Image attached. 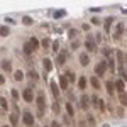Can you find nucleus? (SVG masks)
<instances>
[{
    "label": "nucleus",
    "mask_w": 127,
    "mask_h": 127,
    "mask_svg": "<svg viewBox=\"0 0 127 127\" xmlns=\"http://www.w3.org/2000/svg\"><path fill=\"white\" fill-rule=\"evenodd\" d=\"M36 105H37V115L39 117H42L44 115V110H46V95H44V92H37V95H36Z\"/></svg>",
    "instance_id": "nucleus-1"
},
{
    "label": "nucleus",
    "mask_w": 127,
    "mask_h": 127,
    "mask_svg": "<svg viewBox=\"0 0 127 127\" xmlns=\"http://www.w3.org/2000/svg\"><path fill=\"white\" fill-rule=\"evenodd\" d=\"M22 120H24V124L27 127H32L34 124H36V120H34V115H32L29 110H24L22 112Z\"/></svg>",
    "instance_id": "nucleus-2"
},
{
    "label": "nucleus",
    "mask_w": 127,
    "mask_h": 127,
    "mask_svg": "<svg viewBox=\"0 0 127 127\" xmlns=\"http://www.w3.org/2000/svg\"><path fill=\"white\" fill-rule=\"evenodd\" d=\"M114 88H115V92L120 95V93H126V81L122 80V78H117L115 81H114Z\"/></svg>",
    "instance_id": "nucleus-3"
},
{
    "label": "nucleus",
    "mask_w": 127,
    "mask_h": 127,
    "mask_svg": "<svg viewBox=\"0 0 127 127\" xmlns=\"http://www.w3.org/2000/svg\"><path fill=\"white\" fill-rule=\"evenodd\" d=\"M105 71H107V61L103 59V61H100V63L95 66V73H97V76H103Z\"/></svg>",
    "instance_id": "nucleus-4"
},
{
    "label": "nucleus",
    "mask_w": 127,
    "mask_h": 127,
    "mask_svg": "<svg viewBox=\"0 0 127 127\" xmlns=\"http://www.w3.org/2000/svg\"><path fill=\"white\" fill-rule=\"evenodd\" d=\"M124 31H126V24H124V22H119L117 27H115V32H114V39H115V41L120 39V36L124 34Z\"/></svg>",
    "instance_id": "nucleus-5"
},
{
    "label": "nucleus",
    "mask_w": 127,
    "mask_h": 127,
    "mask_svg": "<svg viewBox=\"0 0 127 127\" xmlns=\"http://www.w3.org/2000/svg\"><path fill=\"white\" fill-rule=\"evenodd\" d=\"M49 88H51V93H53V97L58 100V98H59V87L56 85V81L49 80Z\"/></svg>",
    "instance_id": "nucleus-6"
},
{
    "label": "nucleus",
    "mask_w": 127,
    "mask_h": 127,
    "mask_svg": "<svg viewBox=\"0 0 127 127\" xmlns=\"http://www.w3.org/2000/svg\"><path fill=\"white\" fill-rule=\"evenodd\" d=\"M22 98L27 102V103H31V102H34V93H32L31 88H26L24 92H22Z\"/></svg>",
    "instance_id": "nucleus-7"
},
{
    "label": "nucleus",
    "mask_w": 127,
    "mask_h": 127,
    "mask_svg": "<svg viewBox=\"0 0 127 127\" xmlns=\"http://www.w3.org/2000/svg\"><path fill=\"white\" fill-rule=\"evenodd\" d=\"M85 48H87V51H97V46H95V42H93V39H92V36H88L87 37V41H85Z\"/></svg>",
    "instance_id": "nucleus-8"
},
{
    "label": "nucleus",
    "mask_w": 127,
    "mask_h": 127,
    "mask_svg": "<svg viewBox=\"0 0 127 127\" xmlns=\"http://www.w3.org/2000/svg\"><path fill=\"white\" fill-rule=\"evenodd\" d=\"M80 64L81 66H88L90 64V54L88 53H81L80 54Z\"/></svg>",
    "instance_id": "nucleus-9"
},
{
    "label": "nucleus",
    "mask_w": 127,
    "mask_h": 127,
    "mask_svg": "<svg viewBox=\"0 0 127 127\" xmlns=\"http://www.w3.org/2000/svg\"><path fill=\"white\" fill-rule=\"evenodd\" d=\"M64 107H66L68 117H69V119H73V117H75V107H73V103H69V102H68V103H66Z\"/></svg>",
    "instance_id": "nucleus-10"
},
{
    "label": "nucleus",
    "mask_w": 127,
    "mask_h": 127,
    "mask_svg": "<svg viewBox=\"0 0 127 127\" xmlns=\"http://www.w3.org/2000/svg\"><path fill=\"white\" fill-rule=\"evenodd\" d=\"M80 103H81V108H88V105H90V97L83 95L81 97V100H80Z\"/></svg>",
    "instance_id": "nucleus-11"
},
{
    "label": "nucleus",
    "mask_w": 127,
    "mask_h": 127,
    "mask_svg": "<svg viewBox=\"0 0 127 127\" xmlns=\"http://www.w3.org/2000/svg\"><path fill=\"white\" fill-rule=\"evenodd\" d=\"M2 69H3V71H7V73H10V71H12V64H10L9 59H3V61H2Z\"/></svg>",
    "instance_id": "nucleus-12"
},
{
    "label": "nucleus",
    "mask_w": 127,
    "mask_h": 127,
    "mask_svg": "<svg viewBox=\"0 0 127 127\" xmlns=\"http://www.w3.org/2000/svg\"><path fill=\"white\" fill-rule=\"evenodd\" d=\"M42 64H44V69H46V71H51V69H53V61H51L49 58H44V59H42Z\"/></svg>",
    "instance_id": "nucleus-13"
},
{
    "label": "nucleus",
    "mask_w": 127,
    "mask_h": 127,
    "mask_svg": "<svg viewBox=\"0 0 127 127\" xmlns=\"http://www.w3.org/2000/svg\"><path fill=\"white\" fill-rule=\"evenodd\" d=\"M78 88L80 90H85L87 88V76H80L78 78Z\"/></svg>",
    "instance_id": "nucleus-14"
},
{
    "label": "nucleus",
    "mask_w": 127,
    "mask_h": 127,
    "mask_svg": "<svg viewBox=\"0 0 127 127\" xmlns=\"http://www.w3.org/2000/svg\"><path fill=\"white\" fill-rule=\"evenodd\" d=\"M105 87H107V92H108L110 95H114V93H115V88H114V81H112V80H108V81L105 83Z\"/></svg>",
    "instance_id": "nucleus-15"
},
{
    "label": "nucleus",
    "mask_w": 127,
    "mask_h": 127,
    "mask_svg": "<svg viewBox=\"0 0 127 127\" xmlns=\"http://www.w3.org/2000/svg\"><path fill=\"white\" fill-rule=\"evenodd\" d=\"M9 119H10V124H12V126H17V124H19V115H17V114H14V112L9 114Z\"/></svg>",
    "instance_id": "nucleus-16"
},
{
    "label": "nucleus",
    "mask_w": 127,
    "mask_h": 127,
    "mask_svg": "<svg viewBox=\"0 0 127 127\" xmlns=\"http://www.w3.org/2000/svg\"><path fill=\"white\" fill-rule=\"evenodd\" d=\"M59 87H61V90H66V88H68V80H66L64 75L59 76Z\"/></svg>",
    "instance_id": "nucleus-17"
},
{
    "label": "nucleus",
    "mask_w": 127,
    "mask_h": 127,
    "mask_svg": "<svg viewBox=\"0 0 127 127\" xmlns=\"http://www.w3.org/2000/svg\"><path fill=\"white\" fill-rule=\"evenodd\" d=\"M29 44H31L32 51H37V49H39V41H37L36 37H31V41H29Z\"/></svg>",
    "instance_id": "nucleus-18"
},
{
    "label": "nucleus",
    "mask_w": 127,
    "mask_h": 127,
    "mask_svg": "<svg viewBox=\"0 0 127 127\" xmlns=\"http://www.w3.org/2000/svg\"><path fill=\"white\" fill-rule=\"evenodd\" d=\"M14 78H15V81H22V80H24V71H22V69H17V71L14 73Z\"/></svg>",
    "instance_id": "nucleus-19"
},
{
    "label": "nucleus",
    "mask_w": 127,
    "mask_h": 127,
    "mask_svg": "<svg viewBox=\"0 0 127 127\" xmlns=\"http://www.w3.org/2000/svg\"><path fill=\"white\" fill-rule=\"evenodd\" d=\"M27 76H29L31 80H37V78H39V73H37V71H36L34 68H31V69L27 71Z\"/></svg>",
    "instance_id": "nucleus-20"
},
{
    "label": "nucleus",
    "mask_w": 127,
    "mask_h": 127,
    "mask_svg": "<svg viewBox=\"0 0 127 127\" xmlns=\"http://www.w3.org/2000/svg\"><path fill=\"white\" fill-rule=\"evenodd\" d=\"M117 59H119V64H126V54H124V51H117Z\"/></svg>",
    "instance_id": "nucleus-21"
},
{
    "label": "nucleus",
    "mask_w": 127,
    "mask_h": 127,
    "mask_svg": "<svg viewBox=\"0 0 127 127\" xmlns=\"http://www.w3.org/2000/svg\"><path fill=\"white\" fill-rule=\"evenodd\" d=\"M22 24H24V26H32V24H34V19L29 17V15H24V17H22Z\"/></svg>",
    "instance_id": "nucleus-22"
},
{
    "label": "nucleus",
    "mask_w": 127,
    "mask_h": 127,
    "mask_svg": "<svg viewBox=\"0 0 127 127\" xmlns=\"http://www.w3.org/2000/svg\"><path fill=\"white\" fill-rule=\"evenodd\" d=\"M9 32H10L9 26H0V36H2V37H7V36H9Z\"/></svg>",
    "instance_id": "nucleus-23"
},
{
    "label": "nucleus",
    "mask_w": 127,
    "mask_h": 127,
    "mask_svg": "<svg viewBox=\"0 0 127 127\" xmlns=\"http://www.w3.org/2000/svg\"><path fill=\"white\" fill-rule=\"evenodd\" d=\"M51 105H53L51 108H53V112H54V114H59V112H61V107H59V102H58V100H54Z\"/></svg>",
    "instance_id": "nucleus-24"
},
{
    "label": "nucleus",
    "mask_w": 127,
    "mask_h": 127,
    "mask_svg": "<svg viewBox=\"0 0 127 127\" xmlns=\"http://www.w3.org/2000/svg\"><path fill=\"white\" fill-rule=\"evenodd\" d=\"M90 83H92V87H93L95 90H100V81H98V78L92 76V78H90Z\"/></svg>",
    "instance_id": "nucleus-25"
},
{
    "label": "nucleus",
    "mask_w": 127,
    "mask_h": 127,
    "mask_svg": "<svg viewBox=\"0 0 127 127\" xmlns=\"http://www.w3.org/2000/svg\"><path fill=\"white\" fill-rule=\"evenodd\" d=\"M56 63H58V64H64V63H66V54H64V53H59V54H58Z\"/></svg>",
    "instance_id": "nucleus-26"
},
{
    "label": "nucleus",
    "mask_w": 127,
    "mask_h": 127,
    "mask_svg": "<svg viewBox=\"0 0 127 127\" xmlns=\"http://www.w3.org/2000/svg\"><path fill=\"white\" fill-rule=\"evenodd\" d=\"M64 15H66V10H64V9H61V10H56V12L53 14V17H54V19H61V17H64Z\"/></svg>",
    "instance_id": "nucleus-27"
},
{
    "label": "nucleus",
    "mask_w": 127,
    "mask_h": 127,
    "mask_svg": "<svg viewBox=\"0 0 127 127\" xmlns=\"http://www.w3.org/2000/svg\"><path fill=\"white\" fill-rule=\"evenodd\" d=\"M114 20H115V17H107V19L103 20V24H105V29H107V31L110 29V24H112Z\"/></svg>",
    "instance_id": "nucleus-28"
},
{
    "label": "nucleus",
    "mask_w": 127,
    "mask_h": 127,
    "mask_svg": "<svg viewBox=\"0 0 127 127\" xmlns=\"http://www.w3.org/2000/svg\"><path fill=\"white\" fill-rule=\"evenodd\" d=\"M0 107H2L3 110H7V108H9V102H7V98H5V97H0Z\"/></svg>",
    "instance_id": "nucleus-29"
},
{
    "label": "nucleus",
    "mask_w": 127,
    "mask_h": 127,
    "mask_svg": "<svg viewBox=\"0 0 127 127\" xmlns=\"http://www.w3.org/2000/svg\"><path fill=\"white\" fill-rule=\"evenodd\" d=\"M64 76H66V80H68V81H71V83H73V81H76V78H75V73H73V71H68Z\"/></svg>",
    "instance_id": "nucleus-30"
},
{
    "label": "nucleus",
    "mask_w": 127,
    "mask_h": 127,
    "mask_svg": "<svg viewBox=\"0 0 127 127\" xmlns=\"http://www.w3.org/2000/svg\"><path fill=\"white\" fill-rule=\"evenodd\" d=\"M87 124L90 127H95V117L93 115H87Z\"/></svg>",
    "instance_id": "nucleus-31"
},
{
    "label": "nucleus",
    "mask_w": 127,
    "mask_h": 127,
    "mask_svg": "<svg viewBox=\"0 0 127 127\" xmlns=\"http://www.w3.org/2000/svg\"><path fill=\"white\" fill-rule=\"evenodd\" d=\"M49 44H51L49 37H44V39H42V42H41V46H42L44 49H49Z\"/></svg>",
    "instance_id": "nucleus-32"
},
{
    "label": "nucleus",
    "mask_w": 127,
    "mask_h": 127,
    "mask_svg": "<svg viewBox=\"0 0 127 127\" xmlns=\"http://www.w3.org/2000/svg\"><path fill=\"white\" fill-rule=\"evenodd\" d=\"M119 73H120V78L126 81V66H124V64H120V66H119Z\"/></svg>",
    "instance_id": "nucleus-33"
},
{
    "label": "nucleus",
    "mask_w": 127,
    "mask_h": 127,
    "mask_svg": "<svg viewBox=\"0 0 127 127\" xmlns=\"http://www.w3.org/2000/svg\"><path fill=\"white\" fill-rule=\"evenodd\" d=\"M24 53H26L27 56L32 53V48H31V44H29V42H26V44H24Z\"/></svg>",
    "instance_id": "nucleus-34"
},
{
    "label": "nucleus",
    "mask_w": 127,
    "mask_h": 127,
    "mask_svg": "<svg viewBox=\"0 0 127 127\" xmlns=\"http://www.w3.org/2000/svg\"><path fill=\"white\" fill-rule=\"evenodd\" d=\"M76 36H78V31H76V29H69V31H68V37H71V39H75Z\"/></svg>",
    "instance_id": "nucleus-35"
},
{
    "label": "nucleus",
    "mask_w": 127,
    "mask_h": 127,
    "mask_svg": "<svg viewBox=\"0 0 127 127\" xmlns=\"http://www.w3.org/2000/svg\"><path fill=\"white\" fill-rule=\"evenodd\" d=\"M51 48H53L54 53H58V51H59V41H54V42L51 44Z\"/></svg>",
    "instance_id": "nucleus-36"
},
{
    "label": "nucleus",
    "mask_w": 127,
    "mask_h": 127,
    "mask_svg": "<svg viewBox=\"0 0 127 127\" xmlns=\"http://www.w3.org/2000/svg\"><path fill=\"white\" fill-rule=\"evenodd\" d=\"M12 98H14V100H19V98H20V93H19V90H15V88L12 90Z\"/></svg>",
    "instance_id": "nucleus-37"
},
{
    "label": "nucleus",
    "mask_w": 127,
    "mask_h": 127,
    "mask_svg": "<svg viewBox=\"0 0 127 127\" xmlns=\"http://www.w3.org/2000/svg\"><path fill=\"white\" fill-rule=\"evenodd\" d=\"M120 103H122V107H126V105H127V97H126V93H120Z\"/></svg>",
    "instance_id": "nucleus-38"
},
{
    "label": "nucleus",
    "mask_w": 127,
    "mask_h": 127,
    "mask_svg": "<svg viewBox=\"0 0 127 127\" xmlns=\"http://www.w3.org/2000/svg\"><path fill=\"white\" fill-rule=\"evenodd\" d=\"M107 68H110V69H115V61H114L112 58L108 59V63H107Z\"/></svg>",
    "instance_id": "nucleus-39"
},
{
    "label": "nucleus",
    "mask_w": 127,
    "mask_h": 127,
    "mask_svg": "<svg viewBox=\"0 0 127 127\" xmlns=\"http://www.w3.org/2000/svg\"><path fill=\"white\" fill-rule=\"evenodd\" d=\"M110 54H112V49L105 48V49H103V56H105V58H110Z\"/></svg>",
    "instance_id": "nucleus-40"
},
{
    "label": "nucleus",
    "mask_w": 127,
    "mask_h": 127,
    "mask_svg": "<svg viewBox=\"0 0 127 127\" xmlns=\"http://www.w3.org/2000/svg\"><path fill=\"white\" fill-rule=\"evenodd\" d=\"M93 42H95V46L98 44V42H102V34H97V36H95V41H93Z\"/></svg>",
    "instance_id": "nucleus-41"
},
{
    "label": "nucleus",
    "mask_w": 127,
    "mask_h": 127,
    "mask_svg": "<svg viewBox=\"0 0 127 127\" xmlns=\"http://www.w3.org/2000/svg\"><path fill=\"white\" fill-rule=\"evenodd\" d=\"M78 46H80V41H73L71 42V49H78Z\"/></svg>",
    "instance_id": "nucleus-42"
},
{
    "label": "nucleus",
    "mask_w": 127,
    "mask_h": 127,
    "mask_svg": "<svg viewBox=\"0 0 127 127\" xmlns=\"http://www.w3.org/2000/svg\"><path fill=\"white\" fill-rule=\"evenodd\" d=\"M92 24H102V20H100L98 17H93V19H92Z\"/></svg>",
    "instance_id": "nucleus-43"
},
{
    "label": "nucleus",
    "mask_w": 127,
    "mask_h": 127,
    "mask_svg": "<svg viewBox=\"0 0 127 127\" xmlns=\"http://www.w3.org/2000/svg\"><path fill=\"white\" fill-rule=\"evenodd\" d=\"M100 10H102V9H100V7H93V9H90V12H100Z\"/></svg>",
    "instance_id": "nucleus-44"
},
{
    "label": "nucleus",
    "mask_w": 127,
    "mask_h": 127,
    "mask_svg": "<svg viewBox=\"0 0 127 127\" xmlns=\"http://www.w3.org/2000/svg\"><path fill=\"white\" fill-rule=\"evenodd\" d=\"M92 103H93V105H97V103H98V98H97L95 95L92 97Z\"/></svg>",
    "instance_id": "nucleus-45"
},
{
    "label": "nucleus",
    "mask_w": 127,
    "mask_h": 127,
    "mask_svg": "<svg viewBox=\"0 0 127 127\" xmlns=\"http://www.w3.org/2000/svg\"><path fill=\"white\" fill-rule=\"evenodd\" d=\"M51 127H61V126H59V122H56V120H53V122H51Z\"/></svg>",
    "instance_id": "nucleus-46"
},
{
    "label": "nucleus",
    "mask_w": 127,
    "mask_h": 127,
    "mask_svg": "<svg viewBox=\"0 0 127 127\" xmlns=\"http://www.w3.org/2000/svg\"><path fill=\"white\" fill-rule=\"evenodd\" d=\"M5 22H7V24H15V22H14V19H10V17H7V19H5Z\"/></svg>",
    "instance_id": "nucleus-47"
},
{
    "label": "nucleus",
    "mask_w": 127,
    "mask_h": 127,
    "mask_svg": "<svg viewBox=\"0 0 127 127\" xmlns=\"http://www.w3.org/2000/svg\"><path fill=\"white\" fill-rule=\"evenodd\" d=\"M81 29H83V31H90V26H88V24H83Z\"/></svg>",
    "instance_id": "nucleus-48"
},
{
    "label": "nucleus",
    "mask_w": 127,
    "mask_h": 127,
    "mask_svg": "<svg viewBox=\"0 0 127 127\" xmlns=\"http://www.w3.org/2000/svg\"><path fill=\"white\" fill-rule=\"evenodd\" d=\"M63 119H64V124H69V122H71V120H69V117H68V115H64Z\"/></svg>",
    "instance_id": "nucleus-49"
},
{
    "label": "nucleus",
    "mask_w": 127,
    "mask_h": 127,
    "mask_svg": "<svg viewBox=\"0 0 127 127\" xmlns=\"http://www.w3.org/2000/svg\"><path fill=\"white\" fill-rule=\"evenodd\" d=\"M5 83V78H3V75H0V85H3Z\"/></svg>",
    "instance_id": "nucleus-50"
},
{
    "label": "nucleus",
    "mask_w": 127,
    "mask_h": 127,
    "mask_svg": "<svg viewBox=\"0 0 127 127\" xmlns=\"http://www.w3.org/2000/svg\"><path fill=\"white\" fill-rule=\"evenodd\" d=\"M80 127H87V126H85V124H83V122H80Z\"/></svg>",
    "instance_id": "nucleus-51"
},
{
    "label": "nucleus",
    "mask_w": 127,
    "mask_h": 127,
    "mask_svg": "<svg viewBox=\"0 0 127 127\" xmlns=\"http://www.w3.org/2000/svg\"><path fill=\"white\" fill-rule=\"evenodd\" d=\"M103 127H110V126H108V124H105V126H103Z\"/></svg>",
    "instance_id": "nucleus-52"
},
{
    "label": "nucleus",
    "mask_w": 127,
    "mask_h": 127,
    "mask_svg": "<svg viewBox=\"0 0 127 127\" xmlns=\"http://www.w3.org/2000/svg\"><path fill=\"white\" fill-rule=\"evenodd\" d=\"M44 127H49V126H44Z\"/></svg>",
    "instance_id": "nucleus-53"
},
{
    "label": "nucleus",
    "mask_w": 127,
    "mask_h": 127,
    "mask_svg": "<svg viewBox=\"0 0 127 127\" xmlns=\"http://www.w3.org/2000/svg\"><path fill=\"white\" fill-rule=\"evenodd\" d=\"M3 127H9V126H3Z\"/></svg>",
    "instance_id": "nucleus-54"
}]
</instances>
